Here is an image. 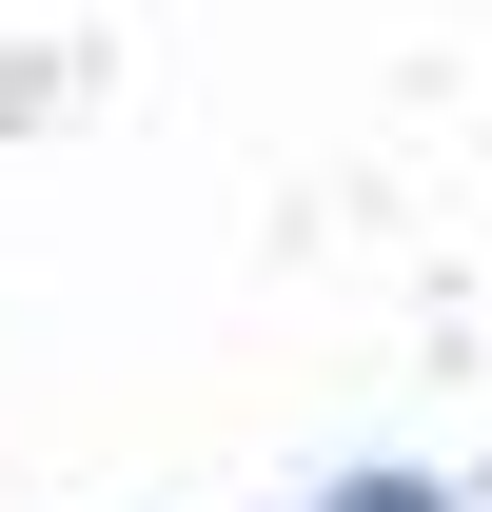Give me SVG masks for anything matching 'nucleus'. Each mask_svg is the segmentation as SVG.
<instances>
[{
  "instance_id": "obj_1",
  "label": "nucleus",
  "mask_w": 492,
  "mask_h": 512,
  "mask_svg": "<svg viewBox=\"0 0 492 512\" xmlns=\"http://www.w3.org/2000/svg\"><path fill=\"white\" fill-rule=\"evenodd\" d=\"M315 512H433V473H335Z\"/></svg>"
}]
</instances>
